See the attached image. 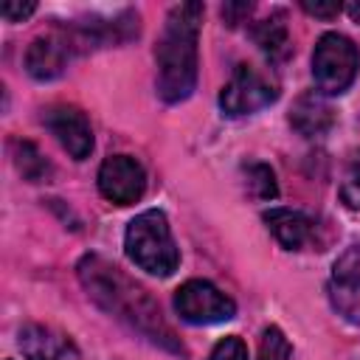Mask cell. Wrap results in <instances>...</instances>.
<instances>
[{"mask_svg":"<svg viewBox=\"0 0 360 360\" xmlns=\"http://www.w3.org/2000/svg\"><path fill=\"white\" fill-rule=\"evenodd\" d=\"M76 270H79L84 290L98 307H104L110 315H115L118 321L146 335L152 343H160L177 354H186L183 343L174 338L169 323L160 318V309L152 301V295L141 284L129 281L115 264L104 262L101 256H84Z\"/></svg>","mask_w":360,"mask_h":360,"instance_id":"1","label":"cell"},{"mask_svg":"<svg viewBox=\"0 0 360 360\" xmlns=\"http://www.w3.org/2000/svg\"><path fill=\"white\" fill-rule=\"evenodd\" d=\"M202 3H180L169 11L163 34L155 48L158 96L166 104L186 101L197 84V39L202 22Z\"/></svg>","mask_w":360,"mask_h":360,"instance_id":"2","label":"cell"},{"mask_svg":"<svg viewBox=\"0 0 360 360\" xmlns=\"http://www.w3.org/2000/svg\"><path fill=\"white\" fill-rule=\"evenodd\" d=\"M124 248H127V256L152 276H172L180 264V250L174 245L169 219L158 208L138 214L127 225Z\"/></svg>","mask_w":360,"mask_h":360,"instance_id":"3","label":"cell"},{"mask_svg":"<svg viewBox=\"0 0 360 360\" xmlns=\"http://www.w3.org/2000/svg\"><path fill=\"white\" fill-rule=\"evenodd\" d=\"M360 68L354 42L338 31H326L312 51V79L321 96H338L352 87Z\"/></svg>","mask_w":360,"mask_h":360,"instance_id":"4","label":"cell"},{"mask_svg":"<svg viewBox=\"0 0 360 360\" xmlns=\"http://www.w3.org/2000/svg\"><path fill=\"white\" fill-rule=\"evenodd\" d=\"M276 98H278V90L262 70H256L253 65H236L228 84L219 93V107L225 115L239 118V115L264 110Z\"/></svg>","mask_w":360,"mask_h":360,"instance_id":"5","label":"cell"},{"mask_svg":"<svg viewBox=\"0 0 360 360\" xmlns=\"http://www.w3.org/2000/svg\"><path fill=\"white\" fill-rule=\"evenodd\" d=\"M174 309L186 323H219L236 315L233 298L205 278H191L174 290Z\"/></svg>","mask_w":360,"mask_h":360,"instance_id":"6","label":"cell"},{"mask_svg":"<svg viewBox=\"0 0 360 360\" xmlns=\"http://www.w3.org/2000/svg\"><path fill=\"white\" fill-rule=\"evenodd\" d=\"M98 191L115 205H132L146 191V172L132 155H112L98 169Z\"/></svg>","mask_w":360,"mask_h":360,"instance_id":"7","label":"cell"},{"mask_svg":"<svg viewBox=\"0 0 360 360\" xmlns=\"http://www.w3.org/2000/svg\"><path fill=\"white\" fill-rule=\"evenodd\" d=\"M329 301L349 323L360 326V242L349 245L332 264Z\"/></svg>","mask_w":360,"mask_h":360,"instance_id":"8","label":"cell"},{"mask_svg":"<svg viewBox=\"0 0 360 360\" xmlns=\"http://www.w3.org/2000/svg\"><path fill=\"white\" fill-rule=\"evenodd\" d=\"M45 127L51 129V135L59 141V146L73 158V160H84L93 152V129L90 121L82 110L68 107V104H56L45 112Z\"/></svg>","mask_w":360,"mask_h":360,"instance_id":"9","label":"cell"},{"mask_svg":"<svg viewBox=\"0 0 360 360\" xmlns=\"http://www.w3.org/2000/svg\"><path fill=\"white\" fill-rule=\"evenodd\" d=\"M17 343L25 360H79L76 343L65 332L45 323H25L20 329Z\"/></svg>","mask_w":360,"mask_h":360,"instance_id":"10","label":"cell"},{"mask_svg":"<svg viewBox=\"0 0 360 360\" xmlns=\"http://www.w3.org/2000/svg\"><path fill=\"white\" fill-rule=\"evenodd\" d=\"M70 56V42L62 37H37L25 51V70L39 79L51 82L65 73Z\"/></svg>","mask_w":360,"mask_h":360,"instance_id":"11","label":"cell"},{"mask_svg":"<svg viewBox=\"0 0 360 360\" xmlns=\"http://www.w3.org/2000/svg\"><path fill=\"white\" fill-rule=\"evenodd\" d=\"M335 115H332V107L323 101L321 93L309 90L304 96L295 98L292 110H290V124L304 135V138H318L323 135L329 127H332Z\"/></svg>","mask_w":360,"mask_h":360,"instance_id":"12","label":"cell"},{"mask_svg":"<svg viewBox=\"0 0 360 360\" xmlns=\"http://www.w3.org/2000/svg\"><path fill=\"white\" fill-rule=\"evenodd\" d=\"M264 222H267L270 233L278 239V245L287 248V250H298L312 236L309 217L295 211V208H270L264 214Z\"/></svg>","mask_w":360,"mask_h":360,"instance_id":"13","label":"cell"},{"mask_svg":"<svg viewBox=\"0 0 360 360\" xmlns=\"http://www.w3.org/2000/svg\"><path fill=\"white\" fill-rule=\"evenodd\" d=\"M253 39L256 45L270 56V59H278L290 51V31L284 25L281 17H267L262 20L256 28H253Z\"/></svg>","mask_w":360,"mask_h":360,"instance_id":"14","label":"cell"},{"mask_svg":"<svg viewBox=\"0 0 360 360\" xmlns=\"http://www.w3.org/2000/svg\"><path fill=\"white\" fill-rule=\"evenodd\" d=\"M11 149H14V163H17V169H20V174H22L25 180H31V183L48 180L51 163L42 158V152H39L31 141H14Z\"/></svg>","mask_w":360,"mask_h":360,"instance_id":"15","label":"cell"},{"mask_svg":"<svg viewBox=\"0 0 360 360\" xmlns=\"http://www.w3.org/2000/svg\"><path fill=\"white\" fill-rule=\"evenodd\" d=\"M242 172H245V188L253 200H276L278 197L276 172L267 163H248Z\"/></svg>","mask_w":360,"mask_h":360,"instance_id":"16","label":"cell"},{"mask_svg":"<svg viewBox=\"0 0 360 360\" xmlns=\"http://www.w3.org/2000/svg\"><path fill=\"white\" fill-rule=\"evenodd\" d=\"M292 346L278 326H267L259 340V360H290Z\"/></svg>","mask_w":360,"mask_h":360,"instance_id":"17","label":"cell"},{"mask_svg":"<svg viewBox=\"0 0 360 360\" xmlns=\"http://www.w3.org/2000/svg\"><path fill=\"white\" fill-rule=\"evenodd\" d=\"M340 200L349 208H360V152H354L346 163V172L340 180Z\"/></svg>","mask_w":360,"mask_h":360,"instance_id":"18","label":"cell"},{"mask_svg":"<svg viewBox=\"0 0 360 360\" xmlns=\"http://www.w3.org/2000/svg\"><path fill=\"white\" fill-rule=\"evenodd\" d=\"M208 360H248V346L242 338L236 335H228L222 338L214 349H211V357Z\"/></svg>","mask_w":360,"mask_h":360,"instance_id":"19","label":"cell"},{"mask_svg":"<svg viewBox=\"0 0 360 360\" xmlns=\"http://www.w3.org/2000/svg\"><path fill=\"white\" fill-rule=\"evenodd\" d=\"M301 8L312 17H323V20H332L343 11V6L338 0H301Z\"/></svg>","mask_w":360,"mask_h":360,"instance_id":"20","label":"cell"},{"mask_svg":"<svg viewBox=\"0 0 360 360\" xmlns=\"http://www.w3.org/2000/svg\"><path fill=\"white\" fill-rule=\"evenodd\" d=\"M34 11H37V3H14V0H8V3L0 6V14H3L8 22H22V20L31 17Z\"/></svg>","mask_w":360,"mask_h":360,"instance_id":"21","label":"cell"},{"mask_svg":"<svg viewBox=\"0 0 360 360\" xmlns=\"http://www.w3.org/2000/svg\"><path fill=\"white\" fill-rule=\"evenodd\" d=\"M250 8H253V3H225L222 6V17H225L228 25H236L245 14H250Z\"/></svg>","mask_w":360,"mask_h":360,"instance_id":"22","label":"cell"},{"mask_svg":"<svg viewBox=\"0 0 360 360\" xmlns=\"http://www.w3.org/2000/svg\"><path fill=\"white\" fill-rule=\"evenodd\" d=\"M343 11L352 17V22H357V25H360V0H352V3H346V6H343Z\"/></svg>","mask_w":360,"mask_h":360,"instance_id":"23","label":"cell"}]
</instances>
